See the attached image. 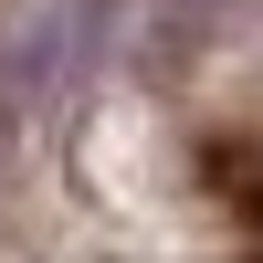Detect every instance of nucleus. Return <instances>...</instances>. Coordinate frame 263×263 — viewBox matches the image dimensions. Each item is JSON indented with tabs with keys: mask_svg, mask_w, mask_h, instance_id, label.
Returning a JSON list of instances; mask_svg holds the SVG:
<instances>
[{
	"mask_svg": "<svg viewBox=\"0 0 263 263\" xmlns=\"http://www.w3.org/2000/svg\"><path fill=\"white\" fill-rule=\"evenodd\" d=\"M105 42H116V0H11L0 11V137L53 126L95 84Z\"/></svg>",
	"mask_w": 263,
	"mask_h": 263,
	"instance_id": "obj_1",
	"label": "nucleus"
}]
</instances>
